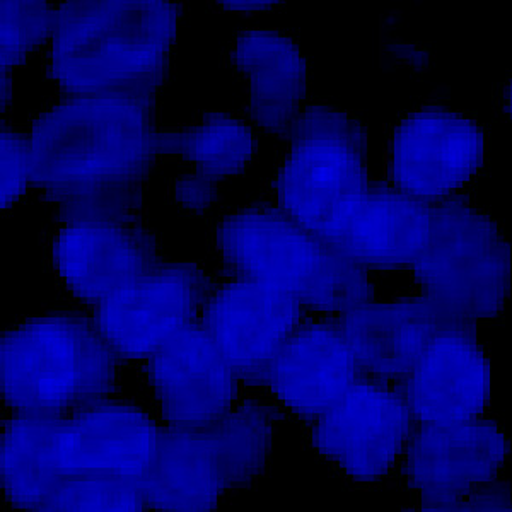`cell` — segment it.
Returning <instances> with one entry per match:
<instances>
[{"mask_svg":"<svg viewBox=\"0 0 512 512\" xmlns=\"http://www.w3.org/2000/svg\"><path fill=\"white\" fill-rule=\"evenodd\" d=\"M158 130V99L60 94L28 130L33 190L59 222L140 217Z\"/></svg>","mask_w":512,"mask_h":512,"instance_id":"obj_1","label":"cell"},{"mask_svg":"<svg viewBox=\"0 0 512 512\" xmlns=\"http://www.w3.org/2000/svg\"><path fill=\"white\" fill-rule=\"evenodd\" d=\"M183 6L171 0H62L45 52L60 94L158 99L173 67Z\"/></svg>","mask_w":512,"mask_h":512,"instance_id":"obj_2","label":"cell"},{"mask_svg":"<svg viewBox=\"0 0 512 512\" xmlns=\"http://www.w3.org/2000/svg\"><path fill=\"white\" fill-rule=\"evenodd\" d=\"M227 277L255 279L296 297L309 315H342L376 297L371 274L297 224L274 202L222 214L210 236Z\"/></svg>","mask_w":512,"mask_h":512,"instance_id":"obj_3","label":"cell"},{"mask_svg":"<svg viewBox=\"0 0 512 512\" xmlns=\"http://www.w3.org/2000/svg\"><path fill=\"white\" fill-rule=\"evenodd\" d=\"M120 366L93 315L79 311L30 316L0 337V393L11 412L67 415L110 398Z\"/></svg>","mask_w":512,"mask_h":512,"instance_id":"obj_4","label":"cell"},{"mask_svg":"<svg viewBox=\"0 0 512 512\" xmlns=\"http://www.w3.org/2000/svg\"><path fill=\"white\" fill-rule=\"evenodd\" d=\"M414 289L453 320H499L511 296L512 253L499 221L465 193L432 205L431 229L408 267Z\"/></svg>","mask_w":512,"mask_h":512,"instance_id":"obj_5","label":"cell"},{"mask_svg":"<svg viewBox=\"0 0 512 512\" xmlns=\"http://www.w3.org/2000/svg\"><path fill=\"white\" fill-rule=\"evenodd\" d=\"M270 181L272 202L316 234L369 183V128L342 106L309 101L286 137Z\"/></svg>","mask_w":512,"mask_h":512,"instance_id":"obj_6","label":"cell"},{"mask_svg":"<svg viewBox=\"0 0 512 512\" xmlns=\"http://www.w3.org/2000/svg\"><path fill=\"white\" fill-rule=\"evenodd\" d=\"M487 128L443 103H427L396 118L386 142V181L427 205L465 193L482 173Z\"/></svg>","mask_w":512,"mask_h":512,"instance_id":"obj_7","label":"cell"},{"mask_svg":"<svg viewBox=\"0 0 512 512\" xmlns=\"http://www.w3.org/2000/svg\"><path fill=\"white\" fill-rule=\"evenodd\" d=\"M415 429L398 383L362 374L328 412L308 424L311 451L349 482L395 475Z\"/></svg>","mask_w":512,"mask_h":512,"instance_id":"obj_8","label":"cell"},{"mask_svg":"<svg viewBox=\"0 0 512 512\" xmlns=\"http://www.w3.org/2000/svg\"><path fill=\"white\" fill-rule=\"evenodd\" d=\"M214 275L195 260H163L93 309V318L122 362H142L171 338L198 325Z\"/></svg>","mask_w":512,"mask_h":512,"instance_id":"obj_9","label":"cell"},{"mask_svg":"<svg viewBox=\"0 0 512 512\" xmlns=\"http://www.w3.org/2000/svg\"><path fill=\"white\" fill-rule=\"evenodd\" d=\"M511 444L489 417L456 425H415L396 473L417 506L407 511L451 512L454 502L501 478Z\"/></svg>","mask_w":512,"mask_h":512,"instance_id":"obj_10","label":"cell"},{"mask_svg":"<svg viewBox=\"0 0 512 512\" xmlns=\"http://www.w3.org/2000/svg\"><path fill=\"white\" fill-rule=\"evenodd\" d=\"M48 262L62 289L94 309L163 262V250L142 217L76 219L55 229Z\"/></svg>","mask_w":512,"mask_h":512,"instance_id":"obj_11","label":"cell"},{"mask_svg":"<svg viewBox=\"0 0 512 512\" xmlns=\"http://www.w3.org/2000/svg\"><path fill=\"white\" fill-rule=\"evenodd\" d=\"M142 379L152 412L169 429H209L245 395V384L200 325L147 357Z\"/></svg>","mask_w":512,"mask_h":512,"instance_id":"obj_12","label":"cell"},{"mask_svg":"<svg viewBox=\"0 0 512 512\" xmlns=\"http://www.w3.org/2000/svg\"><path fill=\"white\" fill-rule=\"evenodd\" d=\"M309 313L289 292L255 279L217 282L198 325L233 366L245 388L260 390L263 374Z\"/></svg>","mask_w":512,"mask_h":512,"instance_id":"obj_13","label":"cell"},{"mask_svg":"<svg viewBox=\"0 0 512 512\" xmlns=\"http://www.w3.org/2000/svg\"><path fill=\"white\" fill-rule=\"evenodd\" d=\"M361 376L338 316L308 315L268 364L260 390L284 414L308 425Z\"/></svg>","mask_w":512,"mask_h":512,"instance_id":"obj_14","label":"cell"},{"mask_svg":"<svg viewBox=\"0 0 512 512\" xmlns=\"http://www.w3.org/2000/svg\"><path fill=\"white\" fill-rule=\"evenodd\" d=\"M490 357L477 326L454 321L432 338L398 383L415 425H456L487 417Z\"/></svg>","mask_w":512,"mask_h":512,"instance_id":"obj_15","label":"cell"},{"mask_svg":"<svg viewBox=\"0 0 512 512\" xmlns=\"http://www.w3.org/2000/svg\"><path fill=\"white\" fill-rule=\"evenodd\" d=\"M431 221V205L408 197L386 180H371L315 236L369 274L403 272L422 250Z\"/></svg>","mask_w":512,"mask_h":512,"instance_id":"obj_16","label":"cell"},{"mask_svg":"<svg viewBox=\"0 0 512 512\" xmlns=\"http://www.w3.org/2000/svg\"><path fill=\"white\" fill-rule=\"evenodd\" d=\"M163 425L152 410L113 396L64 417L57 460L65 477L106 473L139 480L158 453Z\"/></svg>","mask_w":512,"mask_h":512,"instance_id":"obj_17","label":"cell"},{"mask_svg":"<svg viewBox=\"0 0 512 512\" xmlns=\"http://www.w3.org/2000/svg\"><path fill=\"white\" fill-rule=\"evenodd\" d=\"M226 64L245 84L243 117L263 134L286 139L311 91V64L296 36L246 28L229 43Z\"/></svg>","mask_w":512,"mask_h":512,"instance_id":"obj_18","label":"cell"},{"mask_svg":"<svg viewBox=\"0 0 512 512\" xmlns=\"http://www.w3.org/2000/svg\"><path fill=\"white\" fill-rule=\"evenodd\" d=\"M417 292L393 299H369L338 315L362 374L400 383L432 338L454 323Z\"/></svg>","mask_w":512,"mask_h":512,"instance_id":"obj_19","label":"cell"},{"mask_svg":"<svg viewBox=\"0 0 512 512\" xmlns=\"http://www.w3.org/2000/svg\"><path fill=\"white\" fill-rule=\"evenodd\" d=\"M149 511L210 512L231 494L209 431L163 427L158 453L139 478Z\"/></svg>","mask_w":512,"mask_h":512,"instance_id":"obj_20","label":"cell"},{"mask_svg":"<svg viewBox=\"0 0 512 512\" xmlns=\"http://www.w3.org/2000/svg\"><path fill=\"white\" fill-rule=\"evenodd\" d=\"M65 415L12 412L0 441V489L9 506L43 512L64 483L57 437Z\"/></svg>","mask_w":512,"mask_h":512,"instance_id":"obj_21","label":"cell"},{"mask_svg":"<svg viewBox=\"0 0 512 512\" xmlns=\"http://www.w3.org/2000/svg\"><path fill=\"white\" fill-rule=\"evenodd\" d=\"M243 115L233 111L205 110L188 123L159 127L158 159H176L212 180L245 175L258 154V134Z\"/></svg>","mask_w":512,"mask_h":512,"instance_id":"obj_22","label":"cell"},{"mask_svg":"<svg viewBox=\"0 0 512 512\" xmlns=\"http://www.w3.org/2000/svg\"><path fill=\"white\" fill-rule=\"evenodd\" d=\"M282 408L267 395H243L233 410L209 427L231 492L250 489L267 473Z\"/></svg>","mask_w":512,"mask_h":512,"instance_id":"obj_23","label":"cell"},{"mask_svg":"<svg viewBox=\"0 0 512 512\" xmlns=\"http://www.w3.org/2000/svg\"><path fill=\"white\" fill-rule=\"evenodd\" d=\"M0 72L14 74L38 52H47L57 23V2L2 0Z\"/></svg>","mask_w":512,"mask_h":512,"instance_id":"obj_24","label":"cell"},{"mask_svg":"<svg viewBox=\"0 0 512 512\" xmlns=\"http://www.w3.org/2000/svg\"><path fill=\"white\" fill-rule=\"evenodd\" d=\"M149 511L137 478L106 473L72 475L52 495L43 512Z\"/></svg>","mask_w":512,"mask_h":512,"instance_id":"obj_25","label":"cell"},{"mask_svg":"<svg viewBox=\"0 0 512 512\" xmlns=\"http://www.w3.org/2000/svg\"><path fill=\"white\" fill-rule=\"evenodd\" d=\"M0 166H2V212L11 210L33 188V163H31L30 134L14 123L2 120L0 130Z\"/></svg>","mask_w":512,"mask_h":512,"instance_id":"obj_26","label":"cell"},{"mask_svg":"<svg viewBox=\"0 0 512 512\" xmlns=\"http://www.w3.org/2000/svg\"><path fill=\"white\" fill-rule=\"evenodd\" d=\"M169 195L183 214L205 217L221 202V183L195 169L183 168L171 178Z\"/></svg>","mask_w":512,"mask_h":512,"instance_id":"obj_27","label":"cell"},{"mask_svg":"<svg viewBox=\"0 0 512 512\" xmlns=\"http://www.w3.org/2000/svg\"><path fill=\"white\" fill-rule=\"evenodd\" d=\"M460 511L511 512L512 497L509 483L502 478L483 483L470 494L461 497L460 501L454 502L451 512Z\"/></svg>","mask_w":512,"mask_h":512,"instance_id":"obj_28","label":"cell"},{"mask_svg":"<svg viewBox=\"0 0 512 512\" xmlns=\"http://www.w3.org/2000/svg\"><path fill=\"white\" fill-rule=\"evenodd\" d=\"M216 6L229 14L256 16V14L279 11L282 7H286V4L277 0H219Z\"/></svg>","mask_w":512,"mask_h":512,"instance_id":"obj_29","label":"cell"},{"mask_svg":"<svg viewBox=\"0 0 512 512\" xmlns=\"http://www.w3.org/2000/svg\"><path fill=\"white\" fill-rule=\"evenodd\" d=\"M0 106L2 113L6 115L7 111L12 108V96H14V88H12V74L9 72H0Z\"/></svg>","mask_w":512,"mask_h":512,"instance_id":"obj_30","label":"cell"}]
</instances>
